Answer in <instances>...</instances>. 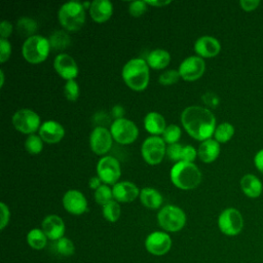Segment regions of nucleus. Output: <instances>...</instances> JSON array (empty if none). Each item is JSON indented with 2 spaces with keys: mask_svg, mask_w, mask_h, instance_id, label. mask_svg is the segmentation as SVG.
<instances>
[{
  "mask_svg": "<svg viewBox=\"0 0 263 263\" xmlns=\"http://www.w3.org/2000/svg\"><path fill=\"white\" fill-rule=\"evenodd\" d=\"M13 127L24 135H33L39 130L41 126L40 116L33 110L24 108L20 109L12 115L11 118Z\"/></svg>",
  "mask_w": 263,
  "mask_h": 263,
  "instance_id": "nucleus-8",
  "label": "nucleus"
},
{
  "mask_svg": "<svg viewBox=\"0 0 263 263\" xmlns=\"http://www.w3.org/2000/svg\"><path fill=\"white\" fill-rule=\"evenodd\" d=\"M260 4L259 0H240L239 5L245 11H252L256 9Z\"/></svg>",
  "mask_w": 263,
  "mask_h": 263,
  "instance_id": "nucleus-45",
  "label": "nucleus"
},
{
  "mask_svg": "<svg viewBox=\"0 0 263 263\" xmlns=\"http://www.w3.org/2000/svg\"><path fill=\"white\" fill-rule=\"evenodd\" d=\"M146 60L135 58L125 63L121 76L124 83L135 91H143L147 88L150 80V71Z\"/></svg>",
  "mask_w": 263,
  "mask_h": 263,
  "instance_id": "nucleus-2",
  "label": "nucleus"
},
{
  "mask_svg": "<svg viewBox=\"0 0 263 263\" xmlns=\"http://www.w3.org/2000/svg\"><path fill=\"white\" fill-rule=\"evenodd\" d=\"M124 113H125V110L121 105H115L112 108V115L114 116L115 119L124 118Z\"/></svg>",
  "mask_w": 263,
  "mask_h": 263,
  "instance_id": "nucleus-47",
  "label": "nucleus"
},
{
  "mask_svg": "<svg viewBox=\"0 0 263 263\" xmlns=\"http://www.w3.org/2000/svg\"><path fill=\"white\" fill-rule=\"evenodd\" d=\"M13 31V26L8 21H2L0 24V39H8Z\"/></svg>",
  "mask_w": 263,
  "mask_h": 263,
  "instance_id": "nucleus-43",
  "label": "nucleus"
},
{
  "mask_svg": "<svg viewBox=\"0 0 263 263\" xmlns=\"http://www.w3.org/2000/svg\"><path fill=\"white\" fill-rule=\"evenodd\" d=\"M110 132L113 140L121 145L134 143L139 136L138 126L127 118L115 119L110 125Z\"/></svg>",
  "mask_w": 263,
  "mask_h": 263,
  "instance_id": "nucleus-10",
  "label": "nucleus"
},
{
  "mask_svg": "<svg viewBox=\"0 0 263 263\" xmlns=\"http://www.w3.org/2000/svg\"><path fill=\"white\" fill-rule=\"evenodd\" d=\"M170 178L177 188L192 190L200 184L202 176L200 170L193 162L179 161L172 166Z\"/></svg>",
  "mask_w": 263,
  "mask_h": 263,
  "instance_id": "nucleus-3",
  "label": "nucleus"
},
{
  "mask_svg": "<svg viewBox=\"0 0 263 263\" xmlns=\"http://www.w3.org/2000/svg\"><path fill=\"white\" fill-rule=\"evenodd\" d=\"M234 135V127L229 122H222L219 125H217L215 133H214V139L218 143H226L228 142Z\"/></svg>",
  "mask_w": 263,
  "mask_h": 263,
  "instance_id": "nucleus-31",
  "label": "nucleus"
},
{
  "mask_svg": "<svg viewBox=\"0 0 263 263\" xmlns=\"http://www.w3.org/2000/svg\"><path fill=\"white\" fill-rule=\"evenodd\" d=\"M102 214L106 221L110 223H115L119 220L121 215V206L116 200H111L104 206H102Z\"/></svg>",
  "mask_w": 263,
  "mask_h": 263,
  "instance_id": "nucleus-30",
  "label": "nucleus"
},
{
  "mask_svg": "<svg viewBox=\"0 0 263 263\" xmlns=\"http://www.w3.org/2000/svg\"><path fill=\"white\" fill-rule=\"evenodd\" d=\"M166 126L167 125L164 117L158 112H149L144 117V127L151 136L159 137L163 134Z\"/></svg>",
  "mask_w": 263,
  "mask_h": 263,
  "instance_id": "nucleus-23",
  "label": "nucleus"
},
{
  "mask_svg": "<svg viewBox=\"0 0 263 263\" xmlns=\"http://www.w3.org/2000/svg\"><path fill=\"white\" fill-rule=\"evenodd\" d=\"M41 229L49 240L57 241L65 236L66 224L60 216L51 214L44 217L41 222Z\"/></svg>",
  "mask_w": 263,
  "mask_h": 263,
  "instance_id": "nucleus-17",
  "label": "nucleus"
},
{
  "mask_svg": "<svg viewBox=\"0 0 263 263\" xmlns=\"http://www.w3.org/2000/svg\"><path fill=\"white\" fill-rule=\"evenodd\" d=\"M141 154L145 162L150 165L159 164L166 154V145L161 137L150 136L144 140Z\"/></svg>",
  "mask_w": 263,
  "mask_h": 263,
  "instance_id": "nucleus-9",
  "label": "nucleus"
},
{
  "mask_svg": "<svg viewBox=\"0 0 263 263\" xmlns=\"http://www.w3.org/2000/svg\"><path fill=\"white\" fill-rule=\"evenodd\" d=\"M50 49L48 38L36 34L24 41L22 55L30 64H40L48 58Z\"/></svg>",
  "mask_w": 263,
  "mask_h": 263,
  "instance_id": "nucleus-5",
  "label": "nucleus"
},
{
  "mask_svg": "<svg viewBox=\"0 0 263 263\" xmlns=\"http://www.w3.org/2000/svg\"><path fill=\"white\" fill-rule=\"evenodd\" d=\"M85 8L82 2L69 1L64 3L58 11L60 25L70 32L80 30L85 23Z\"/></svg>",
  "mask_w": 263,
  "mask_h": 263,
  "instance_id": "nucleus-4",
  "label": "nucleus"
},
{
  "mask_svg": "<svg viewBox=\"0 0 263 263\" xmlns=\"http://www.w3.org/2000/svg\"><path fill=\"white\" fill-rule=\"evenodd\" d=\"M10 221V210L5 202H0V230H4Z\"/></svg>",
  "mask_w": 263,
  "mask_h": 263,
  "instance_id": "nucleus-42",
  "label": "nucleus"
},
{
  "mask_svg": "<svg viewBox=\"0 0 263 263\" xmlns=\"http://www.w3.org/2000/svg\"><path fill=\"white\" fill-rule=\"evenodd\" d=\"M93 22L102 24L110 20L113 14V4L109 0H95L88 9Z\"/></svg>",
  "mask_w": 263,
  "mask_h": 263,
  "instance_id": "nucleus-21",
  "label": "nucleus"
},
{
  "mask_svg": "<svg viewBox=\"0 0 263 263\" xmlns=\"http://www.w3.org/2000/svg\"><path fill=\"white\" fill-rule=\"evenodd\" d=\"M37 29H38L37 22L29 16H23L18 18L16 23L17 32L20 33L21 36H24L27 38L36 35L35 33L37 32Z\"/></svg>",
  "mask_w": 263,
  "mask_h": 263,
  "instance_id": "nucleus-29",
  "label": "nucleus"
},
{
  "mask_svg": "<svg viewBox=\"0 0 263 263\" xmlns=\"http://www.w3.org/2000/svg\"><path fill=\"white\" fill-rule=\"evenodd\" d=\"M53 69L57 74L66 81L75 80L79 73L76 61L70 54L65 52H61L54 58Z\"/></svg>",
  "mask_w": 263,
  "mask_h": 263,
  "instance_id": "nucleus-16",
  "label": "nucleus"
},
{
  "mask_svg": "<svg viewBox=\"0 0 263 263\" xmlns=\"http://www.w3.org/2000/svg\"><path fill=\"white\" fill-rule=\"evenodd\" d=\"M180 118L184 129L191 138L202 142L214 136L217 127L216 118L210 109L192 105L183 110Z\"/></svg>",
  "mask_w": 263,
  "mask_h": 263,
  "instance_id": "nucleus-1",
  "label": "nucleus"
},
{
  "mask_svg": "<svg viewBox=\"0 0 263 263\" xmlns=\"http://www.w3.org/2000/svg\"><path fill=\"white\" fill-rule=\"evenodd\" d=\"M147 8H148V4L146 1H142V0L133 1L128 5V13L133 17H140L147 11Z\"/></svg>",
  "mask_w": 263,
  "mask_h": 263,
  "instance_id": "nucleus-38",
  "label": "nucleus"
},
{
  "mask_svg": "<svg viewBox=\"0 0 263 263\" xmlns=\"http://www.w3.org/2000/svg\"><path fill=\"white\" fill-rule=\"evenodd\" d=\"M28 246L36 251L43 250L49 240L41 228H32L26 236Z\"/></svg>",
  "mask_w": 263,
  "mask_h": 263,
  "instance_id": "nucleus-27",
  "label": "nucleus"
},
{
  "mask_svg": "<svg viewBox=\"0 0 263 263\" xmlns=\"http://www.w3.org/2000/svg\"><path fill=\"white\" fill-rule=\"evenodd\" d=\"M144 247L149 254L160 257L166 255L171 251L173 239L170 233L163 230H155L146 236Z\"/></svg>",
  "mask_w": 263,
  "mask_h": 263,
  "instance_id": "nucleus-11",
  "label": "nucleus"
},
{
  "mask_svg": "<svg viewBox=\"0 0 263 263\" xmlns=\"http://www.w3.org/2000/svg\"><path fill=\"white\" fill-rule=\"evenodd\" d=\"M197 157V149L192 145H185L182 149L181 161L193 162Z\"/></svg>",
  "mask_w": 263,
  "mask_h": 263,
  "instance_id": "nucleus-40",
  "label": "nucleus"
},
{
  "mask_svg": "<svg viewBox=\"0 0 263 263\" xmlns=\"http://www.w3.org/2000/svg\"><path fill=\"white\" fill-rule=\"evenodd\" d=\"M25 149L32 155L39 154L43 149V140L39 135H30L25 141Z\"/></svg>",
  "mask_w": 263,
  "mask_h": 263,
  "instance_id": "nucleus-32",
  "label": "nucleus"
},
{
  "mask_svg": "<svg viewBox=\"0 0 263 263\" xmlns=\"http://www.w3.org/2000/svg\"><path fill=\"white\" fill-rule=\"evenodd\" d=\"M4 81H5V79H4V71L1 69V70H0V87H1V88H2L3 85H4Z\"/></svg>",
  "mask_w": 263,
  "mask_h": 263,
  "instance_id": "nucleus-50",
  "label": "nucleus"
},
{
  "mask_svg": "<svg viewBox=\"0 0 263 263\" xmlns=\"http://www.w3.org/2000/svg\"><path fill=\"white\" fill-rule=\"evenodd\" d=\"M146 2L148 6H154V7H164L172 3L171 0H153V1L146 0Z\"/></svg>",
  "mask_w": 263,
  "mask_h": 263,
  "instance_id": "nucleus-48",
  "label": "nucleus"
},
{
  "mask_svg": "<svg viewBox=\"0 0 263 263\" xmlns=\"http://www.w3.org/2000/svg\"><path fill=\"white\" fill-rule=\"evenodd\" d=\"M140 200L141 203L150 210L161 209L163 197L161 193L153 187H144L140 191Z\"/></svg>",
  "mask_w": 263,
  "mask_h": 263,
  "instance_id": "nucleus-24",
  "label": "nucleus"
},
{
  "mask_svg": "<svg viewBox=\"0 0 263 263\" xmlns=\"http://www.w3.org/2000/svg\"><path fill=\"white\" fill-rule=\"evenodd\" d=\"M112 192L114 200L117 202H132L140 196V189L129 181L117 182L113 185Z\"/></svg>",
  "mask_w": 263,
  "mask_h": 263,
  "instance_id": "nucleus-18",
  "label": "nucleus"
},
{
  "mask_svg": "<svg viewBox=\"0 0 263 263\" xmlns=\"http://www.w3.org/2000/svg\"><path fill=\"white\" fill-rule=\"evenodd\" d=\"M182 136V130L181 127L177 124H170L165 127L163 134H162V139L165 142V144L172 145L178 143Z\"/></svg>",
  "mask_w": 263,
  "mask_h": 263,
  "instance_id": "nucleus-35",
  "label": "nucleus"
},
{
  "mask_svg": "<svg viewBox=\"0 0 263 263\" xmlns=\"http://www.w3.org/2000/svg\"><path fill=\"white\" fill-rule=\"evenodd\" d=\"M11 55V44L8 39H0V63L4 64Z\"/></svg>",
  "mask_w": 263,
  "mask_h": 263,
  "instance_id": "nucleus-41",
  "label": "nucleus"
},
{
  "mask_svg": "<svg viewBox=\"0 0 263 263\" xmlns=\"http://www.w3.org/2000/svg\"><path fill=\"white\" fill-rule=\"evenodd\" d=\"M146 62L149 68L154 70H162L168 66L171 62V54L165 49L156 48L147 54Z\"/></svg>",
  "mask_w": 263,
  "mask_h": 263,
  "instance_id": "nucleus-25",
  "label": "nucleus"
},
{
  "mask_svg": "<svg viewBox=\"0 0 263 263\" xmlns=\"http://www.w3.org/2000/svg\"><path fill=\"white\" fill-rule=\"evenodd\" d=\"M218 228L226 236H236L243 228L241 213L234 208L223 210L218 217Z\"/></svg>",
  "mask_w": 263,
  "mask_h": 263,
  "instance_id": "nucleus-7",
  "label": "nucleus"
},
{
  "mask_svg": "<svg viewBox=\"0 0 263 263\" xmlns=\"http://www.w3.org/2000/svg\"><path fill=\"white\" fill-rule=\"evenodd\" d=\"M96 170L98 177L106 185H115L121 176L120 163L113 156L101 157Z\"/></svg>",
  "mask_w": 263,
  "mask_h": 263,
  "instance_id": "nucleus-12",
  "label": "nucleus"
},
{
  "mask_svg": "<svg viewBox=\"0 0 263 263\" xmlns=\"http://www.w3.org/2000/svg\"><path fill=\"white\" fill-rule=\"evenodd\" d=\"M205 71L204 60L198 55H190L182 61L178 68L180 77L185 81H195L199 79Z\"/></svg>",
  "mask_w": 263,
  "mask_h": 263,
  "instance_id": "nucleus-13",
  "label": "nucleus"
},
{
  "mask_svg": "<svg viewBox=\"0 0 263 263\" xmlns=\"http://www.w3.org/2000/svg\"><path fill=\"white\" fill-rule=\"evenodd\" d=\"M240 188L248 197L256 198L262 193L263 185L256 176L247 174L240 180Z\"/></svg>",
  "mask_w": 263,
  "mask_h": 263,
  "instance_id": "nucleus-26",
  "label": "nucleus"
},
{
  "mask_svg": "<svg viewBox=\"0 0 263 263\" xmlns=\"http://www.w3.org/2000/svg\"><path fill=\"white\" fill-rule=\"evenodd\" d=\"M48 40H49L51 49L57 51H62L66 49L71 43V38L69 34L64 30H57L52 32Z\"/></svg>",
  "mask_w": 263,
  "mask_h": 263,
  "instance_id": "nucleus-28",
  "label": "nucleus"
},
{
  "mask_svg": "<svg viewBox=\"0 0 263 263\" xmlns=\"http://www.w3.org/2000/svg\"><path fill=\"white\" fill-rule=\"evenodd\" d=\"M220 154V143L215 139H208L200 142L197 148V156L204 163L215 161Z\"/></svg>",
  "mask_w": 263,
  "mask_h": 263,
  "instance_id": "nucleus-22",
  "label": "nucleus"
},
{
  "mask_svg": "<svg viewBox=\"0 0 263 263\" xmlns=\"http://www.w3.org/2000/svg\"><path fill=\"white\" fill-rule=\"evenodd\" d=\"M254 163H255L257 170L263 174V149L259 150L256 153V155L254 157Z\"/></svg>",
  "mask_w": 263,
  "mask_h": 263,
  "instance_id": "nucleus-46",
  "label": "nucleus"
},
{
  "mask_svg": "<svg viewBox=\"0 0 263 263\" xmlns=\"http://www.w3.org/2000/svg\"><path fill=\"white\" fill-rule=\"evenodd\" d=\"M62 204L66 212L74 216L83 215L88 210L85 195L77 189H70L66 191L62 198Z\"/></svg>",
  "mask_w": 263,
  "mask_h": 263,
  "instance_id": "nucleus-14",
  "label": "nucleus"
},
{
  "mask_svg": "<svg viewBox=\"0 0 263 263\" xmlns=\"http://www.w3.org/2000/svg\"><path fill=\"white\" fill-rule=\"evenodd\" d=\"M182 149H183V145H181L179 143L168 145L166 147V155H167L168 159L172 161H175L176 163L181 161Z\"/></svg>",
  "mask_w": 263,
  "mask_h": 263,
  "instance_id": "nucleus-39",
  "label": "nucleus"
},
{
  "mask_svg": "<svg viewBox=\"0 0 263 263\" xmlns=\"http://www.w3.org/2000/svg\"><path fill=\"white\" fill-rule=\"evenodd\" d=\"M194 51L200 58H214L221 50L219 40L212 36H201L194 42Z\"/></svg>",
  "mask_w": 263,
  "mask_h": 263,
  "instance_id": "nucleus-20",
  "label": "nucleus"
},
{
  "mask_svg": "<svg viewBox=\"0 0 263 263\" xmlns=\"http://www.w3.org/2000/svg\"><path fill=\"white\" fill-rule=\"evenodd\" d=\"M95 200L98 204L104 206L108 202L114 199L112 188H110L108 185L103 184L101 185L96 191H95Z\"/></svg>",
  "mask_w": 263,
  "mask_h": 263,
  "instance_id": "nucleus-34",
  "label": "nucleus"
},
{
  "mask_svg": "<svg viewBox=\"0 0 263 263\" xmlns=\"http://www.w3.org/2000/svg\"><path fill=\"white\" fill-rule=\"evenodd\" d=\"M101 185H103V184H102L101 179H100L98 176L91 177V178L88 180V187H89L90 189H93L95 191H96Z\"/></svg>",
  "mask_w": 263,
  "mask_h": 263,
  "instance_id": "nucleus-49",
  "label": "nucleus"
},
{
  "mask_svg": "<svg viewBox=\"0 0 263 263\" xmlns=\"http://www.w3.org/2000/svg\"><path fill=\"white\" fill-rule=\"evenodd\" d=\"M180 78L178 70H166L159 75L158 81L161 85H173L177 83Z\"/></svg>",
  "mask_w": 263,
  "mask_h": 263,
  "instance_id": "nucleus-37",
  "label": "nucleus"
},
{
  "mask_svg": "<svg viewBox=\"0 0 263 263\" xmlns=\"http://www.w3.org/2000/svg\"><path fill=\"white\" fill-rule=\"evenodd\" d=\"M113 141L110 129L99 125L90 133L89 147L95 154L104 155L111 149Z\"/></svg>",
  "mask_w": 263,
  "mask_h": 263,
  "instance_id": "nucleus-15",
  "label": "nucleus"
},
{
  "mask_svg": "<svg viewBox=\"0 0 263 263\" xmlns=\"http://www.w3.org/2000/svg\"><path fill=\"white\" fill-rule=\"evenodd\" d=\"M202 102L208 107L216 108V106L219 104V98L217 95H215L213 92H205L202 96Z\"/></svg>",
  "mask_w": 263,
  "mask_h": 263,
  "instance_id": "nucleus-44",
  "label": "nucleus"
},
{
  "mask_svg": "<svg viewBox=\"0 0 263 263\" xmlns=\"http://www.w3.org/2000/svg\"><path fill=\"white\" fill-rule=\"evenodd\" d=\"M185 212L175 204H166L157 213V222L159 227L167 232L175 233L181 231L186 225Z\"/></svg>",
  "mask_w": 263,
  "mask_h": 263,
  "instance_id": "nucleus-6",
  "label": "nucleus"
},
{
  "mask_svg": "<svg viewBox=\"0 0 263 263\" xmlns=\"http://www.w3.org/2000/svg\"><path fill=\"white\" fill-rule=\"evenodd\" d=\"M63 91H64L65 98L68 101L75 102L79 98V93H80V89H79V85H78L77 81L76 80L66 81Z\"/></svg>",
  "mask_w": 263,
  "mask_h": 263,
  "instance_id": "nucleus-36",
  "label": "nucleus"
},
{
  "mask_svg": "<svg viewBox=\"0 0 263 263\" xmlns=\"http://www.w3.org/2000/svg\"><path fill=\"white\" fill-rule=\"evenodd\" d=\"M55 242V251L58 254L64 257H70L75 253V245L74 242L67 236L60 238Z\"/></svg>",
  "mask_w": 263,
  "mask_h": 263,
  "instance_id": "nucleus-33",
  "label": "nucleus"
},
{
  "mask_svg": "<svg viewBox=\"0 0 263 263\" xmlns=\"http://www.w3.org/2000/svg\"><path fill=\"white\" fill-rule=\"evenodd\" d=\"M38 135L41 137L43 142L48 144H55L62 141L65 136L64 126L55 120H46L42 122Z\"/></svg>",
  "mask_w": 263,
  "mask_h": 263,
  "instance_id": "nucleus-19",
  "label": "nucleus"
}]
</instances>
